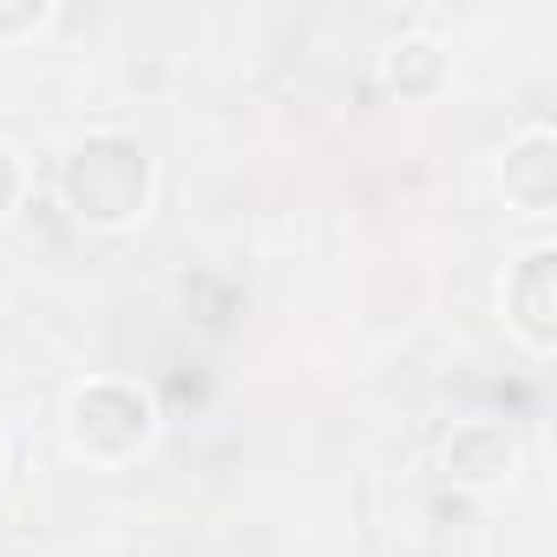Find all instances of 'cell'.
Instances as JSON below:
<instances>
[{
	"instance_id": "ba28073f",
	"label": "cell",
	"mask_w": 557,
	"mask_h": 557,
	"mask_svg": "<svg viewBox=\"0 0 557 557\" xmlns=\"http://www.w3.org/2000/svg\"><path fill=\"white\" fill-rule=\"evenodd\" d=\"M21 197H27V164H21V151L8 138H0V216H14Z\"/></svg>"
},
{
	"instance_id": "52a82bcc",
	"label": "cell",
	"mask_w": 557,
	"mask_h": 557,
	"mask_svg": "<svg viewBox=\"0 0 557 557\" xmlns=\"http://www.w3.org/2000/svg\"><path fill=\"white\" fill-rule=\"evenodd\" d=\"M47 27H53V8H47V0H0V47L40 40Z\"/></svg>"
},
{
	"instance_id": "6da1fadb",
	"label": "cell",
	"mask_w": 557,
	"mask_h": 557,
	"mask_svg": "<svg viewBox=\"0 0 557 557\" xmlns=\"http://www.w3.org/2000/svg\"><path fill=\"white\" fill-rule=\"evenodd\" d=\"M53 190H60L73 223H86V230H132V223H145V210L158 197V158L145 151L138 132L99 125V132L66 145V158L53 171Z\"/></svg>"
},
{
	"instance_id": "5b68a950",
	"label": "cell",
	"mask_w": 557,
	"mask_h": 557,
	"mask_svg": "<svg viewBox=\"0 0 557 557\" xmlns=\"http://www.w3.org/2000/svg\"><path fill=\"white\" fill-rule=\"evenodd\" d=\"M498 197L518 216H531V223H544L557 210V132L544 119L524 125L518 138H505V151H498Z\"/></svg>"
},
{
	"instance_id": "8992f818",
	"label": "cell",
	"mask_w": 557,
	"mask_h": 557,
	"mask_svg": "<svg viewBox=\"0 0 557 557\" xmlns=\"http://www.w3.org/2000/svg\"><path fill=\"white\" fill-rule=\"evenodd\" d=\"M381 79H387L394 99L426 106V99L446 92V79H453V53H446V40H433V34H400V40L381 53Z\"/></svg>"
},
{
	"instance_id": "9c48e42d",
	"label": "cell",
	"mask_w": 557,
	"mask_h": 557,
	"mask_svg": "<svg viewBox=\"0 0 557 557\" xmlns=\"http://www.w3.org/2000/svg\"><path fill=\"white\" fill-rule=\"evenodd\" d=\"M0 472H8V433H0Z\"/></svg>"
},
{
	"instance_id": "7a4b0ae2",
	"label": "cell",
	"mask_w": 557,
	"mask_h": 557,
	"mask_svg": "<svg viewBox=\"0 0 557 557\" xmlns=\"http://www.w3.org/2000/svg\"><path fill=\"white\" fill-rule=\"evenodd\" d=\"M60 440L86 466H132L158 440V400L132 374H86L60 407Z\"/></svg>"
},
{
	"instance_id": "3957f363",
	"label": "cell",
	"mask_w": 557,
	"mask_h": 557,
	"mask_svg": "<svg viewBox=\"0 0 557 557\" xmlns=\"http://www.w3.org/2000/svg\"><path fill=\"white\" fill-rule=\"evenodd\" d=\"M524 466V440L511 420H492V413H472V420H453L440 433V472L459 485V492H498L511 485Z\"/></svg>"
},
{
	"instance_id": "277c9868",
	"label": "cell",
	"mask_w": 557,
	"mask_h": 557,
	"mask_svg": "<svg viewBox=\"0 0 557 557\" xmlns=\"http://www.w3.org/2000/svg\"><path fill=\"white\" fill-rule=\"evenodd\" d=\"M498 302H505V329L531 355H557V243H531L505 269Z\"/></svg>"
}]
</instances>
